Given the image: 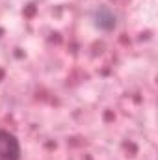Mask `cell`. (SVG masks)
Wrapping results in <instances>:
<instances>
[{
	"label": "cell",
	"instance_id": "cell-1",
	"mask_svg": "<svg viewBox=\"0 0 158 160\" xmlns=\"http://www.w3.org/2000/svg\"><path fill=\"white\" fill-rule=\"evenodd\" d=\"M0 160H21L19 140L7 130H0Z\"/></svg>",
	"mask_w": 158,
	"mask_h": 160
}]
</instances>
